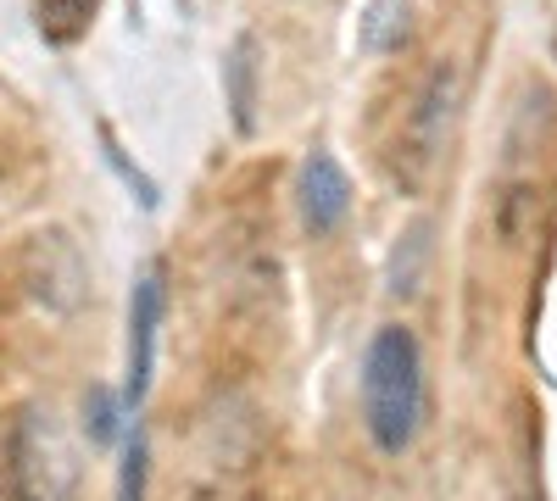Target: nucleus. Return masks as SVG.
Masks as SVG:
<instances>
[{
	"label": "nucleus",
	"instance_id": "6e6552de",
	"mask_svg": "<svg viewBox=\"0 0 557 501\" xmlns=\"http://www.w3.org/2000/svg\"><path fill=\"white\" fill-rule=\"evenodd\" d=\"M412 34V7L407 0H368V12L357 17V45L368 57H396Z\"/></svg>",
	"mask_w": 557,
	"mask_h": 501
},
{
	"label": "nucleus",
	"instance_id": "20e7f679",
	"mask_svg": "<svg viewBox=\"0 0 557 501\" xmlns=\"http://www.w3.org/2000/svg\"><path fill=\"white\" fill-rule=\"evenodd\" d=\"M162 312H168V290H162V267H146L134 285V301H128V385H123V401L128 413L151 390V368H157V329H162Z\"/></svg>",
	"mask_w": 557,
	"mask_h": 501
},
{
	"label": "nucleus",
	"instance_id": "9d476101",
	"mask_svg": "<svg viewBox=\"0 0 557 501\" xmlns=\"http://www.w3.org/2000/svg\"><path fill=\"white\" fill-rule=\"evenodd\" d=\"M117 413H128V401L123 396H112L107 385H96L84 396V418H89V440H117Z\"/></svg>",
	"mask_w": 557,
	"mask_h": 501
},
{
	"label": "nucleus",
	"instance_id": "423d86ee",
	"mask_svg": "<svg viewBox=\"0 0 557 501\" xmlns=\"http://www.w3.org/2000/svg\"><path fill=\"white\" fill-rule=\"evenodd\" d=\"M257 96H262V62H257V34H235L223 51V107L235 134H257Z\"/></svg>",
	"mask_w": 557,
	"mask_h": 501
},
{
	"label": "nucleus",
	"instance_id": "f8f14e48",
	"mask_svg": "<svg viewBox=\"0 0 557 501\" xmlns=\"http://www.w3.org/2000/svg\"><path fill=\"white\" fill-rule=\"evenodd\" d=\"M117 501H146V440H128L123 451V474H117Z\"/></svg>",
	"mask_w": 557,
	"mask_h": 501
},
{
	"label": "nucleus",
	"instance_id": "7ed1b4c3",
	"mask_svg": "<svg viewBox=\"0 0 557 501\" xmlns=\"http://www.w3.org/2000/svg\"><path fill=\"white\" fill-rule=\"evenodd\" d=\"M23 279H28V296L51 312H73L84 306L89 296V267H84V251L78 240H67L62 229H45L23 246Z\"/></svg>",
	"mask_w": 557,
	"mask_h": 501
},
{
	"label": "nucleus",
	"instance_id": "1a4fd4ad",
	"mask_svg": "<svg viewBox=\"0 0 557 501\" xmlns=\"http://www.w3.org/2000/svg\"><path fill=\"white\" fill-rule=\"evenodd\" d=\"M89 17H96V0H39V34L51 45H73Z\"/></svg>",
	"mask_w": 557,
	"mask_h": 501
},
{
	"label": "nucleus",
	"instance_id": "9b49d317",
	"mask_svg": "<svg viewBox=\"0 0 557 501\" xmlns=\"http://www.w3.org/2000/svg\"><path fill=\"white\" fill-rule=\"evenodd\" d=\"M101 151H107V162H112V173H117V178H123V185L134 190V201H139V206H146V212H157V201H162V196H157V185H151V178H146V173H139V167H134V162H128L123 151H117V140H112V134H107V128H101Z\"/></svg>",
	"mask_w": 557,
	"mask_h": 501
},
{
	"label": "nucleus",
	"instance_id": "f257e3e1",
	"mask_svg": "<svg viewBox=\"0 0 557 501\" xmlns=\"http://www.w3.org/2000/svg\"><path fill=\"white\" fill-rule=\"evenodd\" d=\"M424 424V351H418L412 329L385 324L362 351V429L385 458L418 440Z\"/></svg>",
	"mask_w": 557,
	"mask_h": 501
},
{
	"label": "nucleus",
	"instance_id": "0eeeda50",
	"mask_svg": "<svg viewBox=\"0 0 557 501\" xmlns=\"http://www.w3.org/2000/svg\"><path fill=\"white\" fill-rule=\"evenodd\" d=\"M451 112H457V67L441 62V67L424 78V96H418V112H412V151L424 156V162L441 151Z\"/></svg>",
	"mask_w": 557,
	"mask_h": 501
},
{
	"label": "nucleus",
	"instance_id": "39448f33",
	"mask_svg": "<svg viewBox=\"0 0 557 501\" xmlns=\"http://www.w3.org/2000/svg\"><path fill=\"white\" fill-rule=\"evenodd\" d=\"M296 212H301L312 240H330L346 223V212H351V178H346V167L330 151H307L301 178H296Z\"/></svg>",
	"mask_w": 557,
	"mask_h": 501
},
{
	"label": "nucleus",
	"instance_id": "f03ea898",
	"mask_svg": "<svg viewBox=\"0 0 557 501\" xmlns=\"http://www.w3.org/2000/svg\"><path fill=\"white\" fill-rule=\"evenodd\" d=\"M7 479L17 501H78L84 468H78V451L62 435V424L51 413H28L12 424L7 435Z\"/></svg>",
	"mask_w": 557,
	"mask_h": 501
}]
</instances>
